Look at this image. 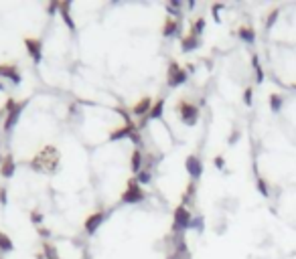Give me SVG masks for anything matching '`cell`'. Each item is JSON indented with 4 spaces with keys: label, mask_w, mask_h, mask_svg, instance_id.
<instances>
[{
    "label": "cell",
    "mask_w": 296,
    "mask_h": 259,
    "mask_svg": "<svg viewBox=\"0 0 296 259\" xmlns=\"http://www.w3.org/2000/svg\"><path fill=\"white\" fill-rule=\"evenodd\" d=\"M59 162H61V154L55 146H43L39 152L31 158V168L37 172H43V174H51L59 168Z\"/></svg>",
    "instance_id": "cell-1"
},
{
    "label": "cell",
    "mask_w": 296,
    "mask_h": 259,
    "mask_svg": "<svg viewBox=\"0 0 296 259\" xmlns=\"http://www.w3.org/2000/svg\"><path fill=\"white\" fill-rule=\"evenodd\" d=\"M172 231L174 233H183V231L191 229V221H193V213L185 207V204H179L174 209V215H172Z\"/></svg>",
    "instance_id": "cell-2"
},
{
    "label": "cell",
    "mask_w": 296,
    "mask_h": 259,
    "mask_svg": "<svg viewBox=\"0 0 296 259\" xmlns=\"http://www.w3.org/2000/svg\"><path fill=\"white\" fill-rule=\"evenodd\" d=\"M187 79H189V71H187L185 67H181L177 61H170L169 69H167V83H169V87L185 85Z\"/></svg>",
    "instance_id": "cell-3"
},
{
    "label": "cell",
    "mask_w": 296,
    "mask_h": 259,
    "mask_svg": "<svg viewBox=\"0 0 296 259\" xmlns=\"http://www.w3.org/2000/svg\"><path fill=\"white\" fill-rule=\"evenodd\" d=\"M177 112H179V116L183 120V124H187V126H195L199 121V107L195 103H191V101L181 100L177 103Z\"/></svg>",
    "instance_id": "cell-4"
},
{
    "label": "cell",
    "mask_w": 296,
    "mask_h": 259,
    "mask_svg": "<svg viewBox=\"0 0 296 259\" xmlns=\"http://www.w3.org/2000/svg\"><path fill=\"white\" fill-rule=\"evenodd\" d=\"M144 200V190L142 186L138 184L136 176L128 179V184H126V190L122 193V202L126 204H136V202H142Z\"/></svg>",
    "instance_id": "cell-5"
},
{
    "label": "cell",
    "mask_w": 296,
    "mask_h": 259,
    "mask_svg": "<svg viewBox=\"0 0 296 259\" xmlns=\"http://www.w3.org/2000/svg\"><path fill=\"white\" fill-rule=\"evenodd\" d=\"M124 138H130L134 144H140L138 128H136V126H124V128H116V130L110 132V140H112V142L124 140Z\"/></svg>",
    "instance_id": "cell-6"
},
{
    "label": "cell",
    "mask_w": 296,
    "mask_h": 259,
    "mask_svg": "<svg viewBox=\"0 0 296 259\" xmlns=\"http://www.w3.org/2000/svg\"><path fill=\"white\" fill-rule=\"evenodd\" d=\"M24 47H26V51H29V57L35 63H41L43 61V40L41 39L26 37L24 39Z\"/></svg>",
    "instance_id": "cell-7"
},
{
    "label": "cell",
    "mask_w": 296,
    "mask_h": 259,
    "mask_svg": "<svg viewBox=\"0 0 296 259\" xmlns=\"http://www.w3.org/2000/svg\"><path fill=\"white\" fill-rule=\"evenodd\" d=\"M26 107V100H22V101H19L15 107H12L10 112H6V120H4V132L8 134L12 128L17 126V121L21 120V114H22V110Z\"/></svg>",
    "instance_id": "cell-8"
},
{
    "label": "cell",
    "mask_w": 296,
    "mask_h": 259,
    "mask_svg": "<svg viewBox=\"0 0 296 259\" xmlns=\"http://www.w3.org/2000/svg\"><path fill=\"white\" fill-rule=\"evenodd\" d=\"M185 168H187V172H189L191 180H199L201 174H203V164H201L199 156H195V154L187 156V160H185Z\"/></svg>",
    "instance_id": "cell-9"
},
{
    "label": "cell",
    "mask_w": 296,
    "mask_h": 259,
    "mask_svg": "<svg viewBox=\"0 0 296 259\" xmlns=\"http://www.w3.org/2000/svg\"><path fill=\"white\" fill-rule=\"evenodd\" d=\"M104 219H106V213H104V211H96V213H91V215L87 217V219H85V223H84L85 233H87V235H93V233H96V231L102 227Z\"/></svg>",
    "instance_id": "cell-10"
},
{
    "label": "cell",
    "mask_w": 296,
    "mask_h": 259,
    "mask_svg": "<svg viewBox=\"0 0 296 259\" xmlns=\"http://www.w3.org/2000/svg\"><path fill=\"white\" fill-rule=\"evenodd\" d=\"M0 79H10L15 85H19L22 77L17 69V65H0Z\"/></svg>",
    "instance_id": "cell-11"
},
{
    "label": "cell",
    "mask_w": 296,
    "mask_h": 259,
    "mask_svg": "<svg viewBox=\"0 0 296 259\" xmlns=\"http://www.w3.org/2000/svg\"><path fill=\"white\" fill-rule=\"evenodd\" d=\"M152 100L150 98H140L136 103H134V107H132V114L134 116H140V118H148V114H150V110H152Z\"/></svg>",
    "instance_id": "cell-12"
},
{
    "label": "cell",
    "mask_w": 296,
    "mask_h": 259,
    "mask_svg": "<svg viewBox=\"0 0 296 259\" xmlns=\"http://www.w3.org/2000/svg\"><path fill=\"white\" fill-rule=\"evenodd\" d=\"M17 172V164H15V158H12V154H6L2 158V162H0V174L4 176V179H12Z\"/></svg>",
    "instance_id": "cell-13"
},
{
    "label": "cell",
    "mask_w": 296,
    "mask_h": 259,
    "mask_svg": "<svg viewBox=\"0 0 296 259\" xmlns=\"http://www.w3.org/2000/svg\"><path fill=\"white\" fill-rule=\"evenodd\" d=\"M144 166V154H142V150L140 148H134L132 150V156H130V168L134 174H138Z\"/></svg>",
    "instance_id": "cell-14"
},
{
    "label": "cell",
    "mask_w": 296,
    "mask_h": 259,
    "mask_svg": "<svg viewBox=\"0 0 296 259\" xmlns=\"http://www.w3.org/2000/svg\"><path fill=\"white\" fill-rule=\"evenodd\" d=\"M69 10H71V2H59V15H61V19H63V22L69 26V31L71 33H75V22H73V19H71V15H69Z\"/></svg>",
    "instance_id": "cell-15"
},
{
    "label": "cell",
    "mask_w": 296,
    "mask_h": 259,
    "mask_svg": "<svg viewBox=\"0 0 296 259\" xmlns=\"http://www.w3.org/2000/svg\"><path fill=\"white\" fill-rule=\"evenodd\" d=\"M199 37L195 35V33H189V35H185L183 39H181V49L185 51V53H191V51H195L197 47H199Z\"/></svg>",
    "instance_id": "cell-16"
},
{
    "label": "cell",
    "mask_w": 296,
    "mask_h": 259,
    "mask_svg": "<svg viewBox=\"0 0 296 259\" xmlns=\"http://www.w3.org/2000/svg\"><path fill=\"white\" fill-rule=\"evenodd\" d=\"M179 26H181L179 19L167 17V20H165V24H163V37H174V35L179 33Z\"/></svg>",
    "instance_id": "cell-17"
},
{
    "label": "cell",
    "mask_w": 296,
    "mask_h": 259,
    "mask_svg": "<svg viewBox=\"0 0 296 259\" xmlns=\"http://www.w3.org/2000/svg\"><path fill=\"white\" fill-rule=\"evenodd\" d=\"M237 37L241 39V40H246V43H254L255 40V31L252 29V26H239L237 29Z\"/></svg>",
    "instance_id": "cell-18"
},
{
    "label": "cell",
    "mask_w": 296,
    "mask_h": 259,
    "mask_svg": "<svg viewBox=\"0 0 296 259\" xmlns=\"http://www.w3.org/2000/svg\"><path fill=\"white\" fill-rule=\"evenodd\" d=\"M252 67H254V73H255V83H264V69H262V63H260L258 55L252 57Z\"/></svg>",
    "instance_id": "cell-19"
},
{
    "label": "cell",
    "mask_w": 296,
    "mask_h": 259,
    "mask_svg": "<svg viewBox=\"0 0 296 259\" xmlns=\"http://www.w3.org/2000/svg\"><path fill=\"white\" fill-rule=\"evenodd\" d=\"M165 98L163 100H156V103L152 105V110H150V114H148V120H158L160 116H163V112H165Z\"/></svg>",
    "instance_id": "cell-20"
},
{
    "label": "cell",
    "mask_w": 296,
    "mask_h": 259,
    "mask_svg": "<svg viewBox=\"0 0 296 259\" xmlns=\"http://www.w3.org/2000/svg\"><path fill=\"white\" fill-rule=\"evenodd\" d=\"M15 249V243H12V239L6 235V233H2V231H0V251H12Z\"/></svg>",
    "instance_id": "cell-21"
},
{
    "label": "cell",
    "mask_w": 296,
    "mask_h": 259,
    "mask_svg": "<svg viewBox=\"0 0 296 259\" xmlns=\"http://www.w3.org/2000/svg\"><path fill=\"white\" fill-rule=\"evenodd\" d=\"M282 103H284V100H282L278 93H272V95H270V110H272L274 114H278V112L282 110Z\"/></svg>",
    "instance_id": "cell-22"
},
{
    "label": "cell",
    "mask_w": 296,
    "mask_h": 259,
    "mask_svg": "<svg viewBox=\"0 0 296 259\" xmlns=\"http://www.w3.org/2000/svg\"><path fill=\"white\" fill-rule=\"evenodd\" d=\"M136 180H138V184L142 186V184H148L152 180V174H150V170H146V168H142L138 174H136Z\"/></svg>",
    "instance_id": "cell-23"
},
{
    "label": "cell",
    "mask_w": 296,
    "mask_h": 259,
    "mask_svg": "<svg viewBox=\"0 0 296 259\" xmlns=\"http://www.w3.org/2000/svg\"><path fill=\"white\" fill-rule=\"evenodd\" d=\"M203 31H205V19H197V20L191 24V31H189V33H195V35L199 37Z\"/></svg>",
    "instance_id": "cell-24"
},
{
    "label": "cell",
    "mask_w": 296,
    "mask_h": 259,
    "mask_svg": "<svg viewBox=\"0 0 296 259\" xmlns=\"http://www.w3.org/2000/svg\"><path fill=\"white\" fill-rule=\"evenodd\" d=\"M255 186H258V190L262 193V197H270V188H268V184H266V180L262 179V176H258V180H255Z\"/></svg>",
    "instance_id": "cell-25"
},
{
    "label": "cell",
    "mask_w": 296,
    "mask_h": 259,
    "mask_svg": "<svg viewBox=\"0 0 296 259\" xmlns=\"http://www.w3.org/2000/svg\"><path fill=\"white\" fill-rule=\"evenodd\" d=\"M191 229H197V231H203L205 229V219L203 217H193V221H191Z\"/></svg>",
    "instance_id": "cell-26"
},
{
    "label": "cell",
    "mask_w": 296,
    "mask_h": 259,
    "mask_svg": "<svg viewBox=\"0 0 296 259\" xmlns=\"http://www.w3.org/2000/svg\"><path fill=\"white\" fill-rule=\"evenodd\" d=\"M278 8H274L272 12H270V15H268V19H266V29H272V24L276 22V19H278Z\"/></svg>",
    "instance_id": "cell-27"
},
{
    "label": "cell",
    "mask_w": 296,
    "mask_h": 259,
    "mask_svg": "<svg viewBox=\"0 0 296 259\" xmlns=\"http://www.w3.org/2000/svg\"><path fill=\"white\" fill-rule=\"evenodd\" d=\"M252 100H254V89H252V87H246V91H244V103H246V105H252Z\"/></svg>",
    "instance_id": "cell-28"
},
{
    "label": "cell",
    "mask_w": 296,
    "mask_h": 259,
    "mask_svg": "<svg viewBox=\"0 0 296 259\" xmlns=\"http://www.w3.org/2000/svg\"><path fill=\"white\" fill-rule=\"evenodd\" d=\"M31 221L37 223V225H41V223H43V215L39 213V211H33V213H31Z\"/></svg>",
    "instance_id": "cell-29"
},
{
    "label": "cell",
    "mask_w": 296,
    "mask_h": 259,
    "mask_svg": "<svg viewBox=\"0 0 296 259\" xmlns=\"http://www.w3.org/2000/svg\"><path fill=\"white\" fill-rule=\"evenodd\" d=\"M213 162H215V168H219V170L225 166V158H223V156H215Z\"/></svg>",
    "instance_id": "cell-30"
},
{
    "label": "cell",
    "mask_w": 296,
    "mask_h": 259,
    "mask_svg": "<svg viewBox=\"0 0 296 259\" xmlns=\"http://www.w3.org/2000/svg\"><path fill=\"white\" fill-rule=\"evenodd\" d=\"M221 8H223V4H215V6H213V17H215V20H221V19H219Z\"/></svg>",
    "instance_id": "cell-31"
},
{
    "label": "cell",
    "mask_w": 296,
    "mask_h": 259,
    "mask_svg": "<svg viewBox=\"0 0 296 259\" xmlns=\"http://www.w3.org/2000/svg\"><path fill=\"white\" fill-rule=\"evenodd\" d=\"M237 140H239V132H237V130H235V132H233V134H232V136H230V144H235V142H237Z\"/></svg>",
    "instance_id": "cell-32"
},
{
    "label": "cell",
    "mask_w": 296,
    "mask_h": 259,
    "mask_svg": "<svg viewBox=\"0 0 296 259\" xmlns=\"http://www.w3.org/2000/svg\"><path fill=\"white\" fill-rule=\"evenodd\" d=\"M0 202L6 204V188H0Z\"/></svg>",
    "instance_id": "cell-33"
},
{
    "label": "cell",
    "mask_w": 296,
    "mask_h": 259,
    "mask_svg": "<svg viewBox=\"0 0 296 259\" xmlns=\"http://www.w3.org/2000/svg\"><path fill=\"white\" fill-rule=\"evenodd\" d=\"M39 233H41L43 237H49V235H51V233H49V231H47L45 227H39Z\"/></svg>",
    "instance_id": "cell-34"
},
{
    "label": "cell",
    "mask_w": 296,
    "mask_h": 259,
    "mask_svg": "<svg viewBox=\"0 0 296 259\" xmlns=\"http://www.w3.org/2000/svg\"><path fill=\"white\" fill-rule=\"evenodd\" d=\"M37 259H45V255H43V253H39V255H37Z\"/></svg>",
    "instance_id": "cell-35"
},
{
    "label": "cell",
    "mask_w": 296,
    "mask_h": 259,
    "mask_svg": "<svg viewBox=\"0 0 296 259\" xmlns=\"http://www.w3.org/2000/svg\"><path fill=\"white\" fill-rule=\"evenodd\" d=\"M0 89H4V85H2V83H0Z\"/></svg>",
    "instance_id": "cell-36"
},
{
    "label": "cell",
    "mask_w": 296,
    "mask_h": 259,
    "mask_svg": "<svg viewBox=\"0 0 296 259\" xmlns=\"http://www.w3.org/2000/svg\"><path fill=\"white\" fill-rule=\"evenodd\" d=\"M292 87H294V89H296V85H292Z\"/></svg>",
    "instance_id": "cell-37"
},
{
    "label": "cell",
    "mask_w": 296,
    "mask_h": 259,
    "mask_svg": "<svg viewBox=\"0 0 296 259\" xmlns=\"http://www.w3.org/2000/svg\"><path fill=\"white\" fill-rule=\"evenodd\" d=\"M85 259H89V257H85Z\"/></svg>",
    "instance_id": "cell-38"
}]
</instances>
